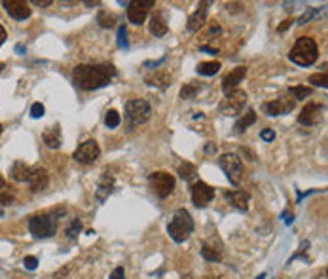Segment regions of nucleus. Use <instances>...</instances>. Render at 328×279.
<instances>
[{"label":"nucleus","mask_w":328,"mask_h":279,"mask_svg":"<svg viewBox=\"0 0 328 279\" xmlns=\"http://www.w3.org/2000/svg\"><path fill=\"white\" fill-rule=\"evenodd\" d=\"M116 76V68L112 65H78L74 68L72 80L76 87L84 91H93L99 87L110 84V80Z\"/></svg>","instance_id":"f257e3e1"},{"label":"nucleus","mask_w":328,"mask_h":279,"mask_svg":"<svg viewBox=\"0 0 328 279\" xmlns=\"http://www.w3.org/2000/svg\"><path fill=\"white\" fill-rule=\"evenodd\" d=\"M61 215H65V207L57 209L54 213H40V215H34L29 220V230L34 238H52L57 232V219Z\"/></svg>","instance_id":"f03ea898"},{"label":"nucleus","mask_w":328,"mask_h":279,"mask_svg":"<svg viewBox=\"0 0 328 279\" xmlns=\"http://www.w3.org/2000/svg\"><path fill=\"white\" fill-rule=\"evenodd\" d=\"M288 57H290V61L296 63V65L309 66V65H313L315 61H317V57H319V48H317L313 38L301 36V38L296 40L294 48L290 50Z\"/></svg>","instance_id":"7ed1b4c3"},{"label":"nucleus","mask_w":328,"mask_h":279,"mask_svg":"<svg viewBox=\"0 0 328 279\" xmlns=\"http://www.w3.org/2000/svg\"><path fill=\"white\" fill-rule=\"evenodd\" d=\"M169 236L176 241V243H182L190 238V234L194 232V220H192V215L186 211V209H179L174 211L173 219L167 226Z\"/></svg>","instance_id":"20e7f679"},{"label":"nucleus","mask_w":328,"mask_h":279,"mask_svg":"<svg viewBox=\"0 0 328 279\" xmlns=\"http://www.w3.org/2000/svg\"><path fill=\"white\" fill-rule=\"evenodd\" d=\"M150 114H152V108L144 99H131L125 105V120H128V126L131 129L148 122Z\"/></svg>","instance_id":"39448f33"},{"label":"nucleus","mask_w":328,"mask_h":279,"mask_svg":"<svg viewBox=\"0 0 328 279\" xmlns=\"http://www.w3.org/2000/svg\"><path fill=\"white\" fill-rule=\"evenodd\" d=\"M218 166L224 171V175L228 177L232 184H239L243 179V161L239 159L237 154H222L218 159Z\"/></svg>","instance_id":"423d86ee"},{"label":"nucleus","mask_w":328,"mask_h":279,"mask_svg":"<svg viewBox=\"0 0 328 279\" xmlns=\"http://www.w3.org/2000/svg\"><path fill=\"white\" fill-rule=\"evenodd\" d=\"M245 103H247V93L243 89H234L226 93V99L220 103V112L224 116H237L243 112Z\"/></svg>","instance_id":"0eeeda50"},{"label":"nucleus","mask_w":328,"mask_h":279,"mask_svg":"<svg viewBox=\"0 0 328 279\" xmlns=\"http://www.w3.org/2000/svg\"><path fill=\"white\" fill-rule=\"evenodd\" d=\"M150 184L158 198H167L174 188V177L165 171H156L150 175Z\"/></svg>","instance_id":"6e6552de"},{"label":"nucleus","mask_w":328,"mask_h":279,"mask_svg":"<svg viewBox=\"0 0 328 279\" xmlns=\"http://www.w3.org/2000/svg\"><path fill=\"white\" fill-rule=\"evenodd\" d=\"M154 0H135V2H129L128 8V17L133 25H142L144 19H146L150 8H154Z\"/></svg>","instance_id":"1a4fd4ad"},{"label":"nucleus","mask_w":328,"mask_h":279,"mask_svg":"<svg viewBox=\"0 0 328 279\" xmlns=\"http://www.w3.org/2000/svg\"><path fill=\"white\" fill-rule=\"evenodd\" d=\"M214 198V188L209 186L207 182L203 180H195L192 184V201H194L197 207H205L209 205Z\"/></svg>","instance_id":"9d476101"},{"label":"nucleus","mask_w":328,"mask_h":279,"mask_svg":"<svg viewBox=\"0 0 328 279\" xmlns=\"http://www.w3.org/2000/svg\"><path fill=\"white\" fill-rule=\"evenodd\" d=\"M100 154V148L99 145L95 143V141H86V143H82L78 148H76V152H74V159L78 161V164H93L95 159L99 158Z\"/></svg>","instance_id":"9b49d317"},{"label":"nucleus","mask_w":328,"mask_h":279,"mask_svg":"<svg viewBox=\"0 0 328 279\" xmlns=\"http://www.w3.org/2000/svg\"><path fill=\"white\" fill-rule=\"evenodd\" d=\"M296 101L288 99V97H279V99H273L266 103L262 106V110L268 114V116H281V114H288L290 110H294Z\"/></svg>","instance_id":"f8f14e48"},{"label":"nucleus","mask_w":328,"mask_h":279,"mask_svg":"<svg viewBox=\"0 0 328 279\" xmlns=\"http://www.w3.org/2000/svg\"><path fill=\"white\" fill-rule=\"evenodd\" d=\"M322 118V106L317 105V103H309V105L304 106V110L298 116V122L304 124V126H315L319 124Z\"/></svg>","instance_id":"ddd939ff"},{"label":"nucleus","mask_w":328,"mask_h":279,"mask_svg":"<svg viewBox=\"0 0 328 279\" xmlns=\"http://www.w3.org/2000/svg\"><path fill=\"white\" fill-rule=\"evenodd\" d=\"M2 6L6 8V12L14 17V19H27L31 15V8L27 2L23 0H4Z\"/></svg>","instance_id":"4468645a"},{"label":"nucleus","mask_w":328,"mask_h":279,"mask_svg":"<svg viewBox=\"0 0 328 279\" xmlns=\"http://www.w3.org/2000/svg\"><path fill=\"white\" fill-rule=\"evenodd\" d=\"M245 76H247V66H235L234 71L222 80V89H224V93H230L234 91V89H237V86L241 84V80L245 78Z\"/></svg>","instance_id":"2eb2a0df"},{"label":"nucleus","mask_w":328,"mask_h":279,"mask_svg":"<svg viewBox=\"0 0 328 279\" xmlns=\"http://www.w3.org/2000/svg\"><path fill=\"white\" fill-rule=\"evenodd\" d=\"M207 6H209L207 2H201L199 6H197V10L190 15V19H188V31L195 33V31H199L201 27L205 25V21H207Z\"/></svg>","instance_id":"dca6fc26"},{"label":"nucleus","mask_w":328,"mask_h":279,"mask_svg":"<svg viewBox=\"0 0 328 279\" xmlns=\"http://www.w3.org/2000/svg\"><path fill=\"white\" fill-rule=\"evenodd\" d=\"M49 184V177H47L46 169H36L33 171L31 179H29V186H31V192H42L46 190Z\"/></svg>","instance_id":"f3484780"},{"label":"nucleus","mask_w":328,"mask_h":279,"mask_svg":"<svg viewBox=\"0 0 328 279\" xmlns=\"http://www.w3.org/2000/svg\"><path fill=\"white\" fill-rule=\"evenodd\" d=\"M10 175H12V179H14V180H19V182H23V180L31 179L33 169H31L27 164H23V161H15L14 166H12V169H10Z\"/></svg>","instance_id":"a211bd4d"},{"label":"nucleus","mask_w":328,"mask_h":279,"mask_svg":"<svg viewBox=\"0 0 328 279\" xmlns=\"http://www.w3.org/2000/svg\"><path fill=\"white\" fill-rule=\"evenodd\" d=\"M42 139H44L46 146H49V148H59V146H61V129H59V126L55 124L52 129H46V131L42 133Z\"/></svg>","instance_id":"6ab92c4d"},{"label":"nucleus","mask_w":328,"mask_h":279,"mask_svg":"<svg viewBox=\"0 0 328 279\" xmlns=\"http://www.w3.org/2000/svg\"><path fill=\"white\" fill-rule=\"evenodd\" d=\"M112 186H114V179H112L108 173H105V175L100 177L99 190H97V199H99V201H105V198L112 192Z\"/></svg>","instance_id":"aec40b11"},{"label":"nucleus","mask_w":328,"mask_h":279,"mask_svg":"<svg viewBox=\"0 0 328 279\" xmlns=\"http://www.w3.org/2000/svg\"><path fill=\"white\" fill-rule=\"evenodd\" d=\"M226 198L232 201V205H235L237 209H241V211H247L248 207V194L247 192H241V190H237V192H228L226 194Z\"/></svg>","instance_id":"412c9836"},{"label":"nucleus","mask_w":328,"mask_h":279,"mask_svg":"<svg viewBox=\"0 0 328 279\" xmlns=\"http://www.w3.org/2000/svg\"><path fill=\"white\" fill-rule=\"evenodd\" d=\"M150 33L154 34V36L167 34V23H165V19L161 15H152V19H150Z\"/></svg>","instance_id":"4be33fe9"},{"label":"nucleus","mask_w":328,"mask_h":279,"mask_svg":"<svg viewBox=\"0 0 328 279\" xmlns=\"http://www.w3.org/2000/svg\"><path fill=\"white\" fill-rule=\"evenodd\" d=\"M255 122H256V112L255 110H248L245 116H241V118L237 120V124H235V127H234L235 133H243L248 126H253Z\"/></svg>","instance_id":"5701e85b"},{"label":"nucleus","mask_w":328,"mask_h":279,"mask_svg":"<svg viewBox=\"0 0 328 279\" xmlns=\"http://www.w3.org/2000/svg\"><path fill=\"white\" fill-rule=\"evenodd\" d=\"M195 71L199 74H203V76H213V74H216L220 71V63H218V61H205V63H199Z\"/></svg>","instance_id":"b1692460"},{"label":"nucleus","mask_w":328,"mask_h":279,"mask_svg":"<svg viewBox=\"0 0 328 279\" xmlns=\"http://www.w3.org/2000/svg\"><path fill=\"white\" fill-rule=\"evenodd\" d=\"M148 86H158V87H165L171 82V76L165 73H154L152 76H148L146 78Z\"/></svg>","instance_id":"393cba45"},{"label":"nucleus","mask_w":328,"mask_h":279,"mask_svg":"<svg viewBox=\"0 0 328 279\" xmlns=\"http://www.w3.org/2000/svg\"><path fill=\"white\" fill-rule=\"evenodd\" d=\"M201 254H203V259L209 260V262H220L222 260V252L218 251V249H214V247L207 245V243L201 249Z\"/></svg>","instance_id":"a878e982"},{"label":"nucleus","mask_w":328,"mask_h":279,"mask_svg":"<svg viewBox=\"0 0 328 279\" xmlns=\"http://www.w3.org/2000/svg\"><path fill=\"white\" fill-rule=\"evenodd\" d=\"M195 166H192V164H188V161H184V164H181L179 166V175H181L184 180H194L195 177Z\"/></svg>","instance_id":"bb28decb"},{"label":"nucleus","mask_w":328,"mask_h":279,"mask_svg":"<svg viewBox=\"0 0 328 279\" xmlns=\"http://www.w3.org/2000/svg\"><path fill=\"white\" fill-rule=\"evenodd\" d=\"M290 93L294 95V101H301L311 95V89L306 86H294V87H290Z\"/></svg>","instance_id":"cd10ccee"},{"label":"nucleus","mask_w":328,"mask_h":279,"mask_svg":"<svg viewBox=\"0 0 328 279\" xmlns=\"http://www.w3.org/2000/svg\"><path fill=\"white\" fill-rule=\"evenodd\" d=\"M97 21H99L103 27H108V29H110V27H114V23H116V15L114 13H108V12H100Z\"/></svg>","instance_id":"c85d7f7f"},{"label":"nucleus","mask_w":328,"mask_h":279,"mask_svg":"<svg viewBox=\"0 0 328 279\" xmlns=\"http://www.w3.org/2000/svg\"><path fill=\"white\" fill-rule=\"evenodd\" d=\"M309 84H313V86H317V87H326L328 86L326 73L311 74V76H309Z\"/></svg>","instance_id":"c756f323"},{"label":"nucleus","mask_w":328,"mask_h":279,"mask_svg":"<svg viewBox=\"0 0 328 279\" xmlns=\"http://www.w3.org/2000/svg\"><path fill=\"white\" fill-rule=\"evenodd\" d=\"M120 114H118V110H108L107 112V118H105V124H107L108 127H118L120 126Z\"/></svg>","instance_id":"7c9ffc66"},{"label":"nucleus","mask_w":328,"mask_h":279,"mask_svg":"<svg viewBox=\"0 0 328 279\" xmlns=\"http://www.w3.org/2000/svg\"><path fill=\"white\" fill-rule=\"evenodd\" d=\"M80 230H82V222L78 219H74V220H70V224H68V228H67V236L70 239H74L78 234H80Z\"/></svg>","instance_id":"2f4dec72"},{"label":"nucleus","mask_w":328,"mask_h":279,"mask_svg":"<svg viewBox=\"0 0 328 279\" xmlns=\"http://www.w3.org/2000/svg\"><path fill=\"white\" fill-rule=\"evenodd\" d=\"M118 46L120 48H128V29H125V25H121L120 29H118Z\"/></svg>","instance_id":"473e14b6"},{"label":"nucleus","mask_w":328,"mask_h":279,"mask_svg":"<svg viewBox=\"0 0 328 279\" xmlns=\"http://www.w3.org/2000/svg\"><path fill=\"white\" fill-rule=\"evenodd\" d=\"M195 93H197V86H192V84H186V86L181 89V97L182 99H192Z\"/></svg>","instance_id":"72a5a7b5"},{"label":"nucleus","mask_w":328,"mask_h":279,"mask_svg":"<svg viewBox=\"0 0 328 279\" xmlns=\"http://www.w3.org/2000/svg\"><path fill=\"white\" fill-rule=\"evenodd\" d=\"M42 114H44V105L42 103H34L31 106V116L33 118H42Z\"/></svg>","instance_id":"f704fd0d"},{"label":"nucleus","mask_w":328,"mask_h":279,"mask_svg":"<svg viewBox=\"0 0 328 279\" xmlns=\"http://www.w3.org/2000/svg\"><path fill=\"white\" fill-rule=\"evenodd\" d=\"M260 139L266 141V143H271V141L275 139V131L273 129H264V131L260 133Z\"/></svg>","instance_id":"c9c22d12"},{"label":"nucleus","mask_w":328,"mask_h":279,"mask_svg":"<svg viewBox=\"0 0 328 279\" xmlns=\"http://www.w3.org/2000/svg\"><path fill=\"white\" fill-rule=\"evenodd\" d=\"M25 268H27V270H36V268H38V259L27 257V259H25Z\"/></svg>","instance_id":"e433bc0d"},{"label":"nucleus","mask_w":328,"mask_h":279,"mask_svg":"<svg viewBox=\"0 0 328 279\" xmlns=\"http://www.w3.org/2000/svg\"><path fill=\"white\" fill-rule=\"evenodd\" d=\"M315 13H319V12H317V10H309L308 13H304L300 19H298V25H304V23H308V21L311 19V17H313Z\"/></svg>","instance_id":"4c0bfd02"},{"label":"nucleus","mask_w":328,"mask_h":279,"mask_svg":"<svg viewBox=\"0 0 328 279\" xmlns=\"http://www.w3.org/2000/svg\"><path fill=\"white\" fill-rule=\"evenodd\" d=\"M110 279H125V272H123V268H116L114 272L110 273Z\"/></svg>","instance_id":"58836bf2"},{"label":"nucleus","mask_w":328,"mask_h":279,"mask_svg":"<svg viewBox=\"0 0 328 279\" xmlns=\"http://www.w3.org/2000/svg\"><path fill=\"white\" fill-rule=\"evenodd\" d=\"M52 4V0H33V6H40V8H47Z\"/></svg>","instance_id":"ea45409f"},{"label":"nucleus","mask_w":328,"mask_h":279,"mask_svg":"<svg viewBox=\"0 0 328 279\" xmlns=\"http://www.w3.org/2000/svg\"><path fill=\"white\" fill-rule=\"evenodd\" d=\"M6 38H8L6 29H4V27L0 25V46H2V44H4V42H6Z\"/></svg>","instance_id":"a19ab883"},{"label":"nucleus","mask_w":328,"mask_h":279,"mask_svg":"<svg viewBox=\"0 0 328 279\" xmlns=\"http://www.w3.org/2000/svg\"><path fill=\"white\" fill-rule=\"evenodd\" d=\"M292 23H294V21H292V19L283 21V25L279 27V33H285V31H287V29H288V27H290V25H292Z\"/></svg>","instance_id":"79ce46f5"},{"label":"nucleus","mask_w":328,"mask_h":279,"mask_svg":"<svg viewBox=\"0 0 328 279\" xmlns=\"http://www.w3.org/2000/svg\"><path fill=\"white\" fill-rule=\"evenodd\" d=\"M14 198L12 196H0V205H4V203H12Z\"/></svg>","instance_id":"37998d69"},{"label":"nucleus","mask_w":328,"mask_h":279,"mask_svg":"<svg viewBox=\"0 0 328 279\" xmlns=\"http://www.w3.org/2000/svg\"><path fill=\"white\" fill-rule=\"evenodd\" d=\"M199 50H201V52H207V53H211V55H216V53H218V50H213V48H209V46H201Z\"/></svg>","instance_id":"c03bdc74"},{"label":"nucleus","mask_w":328,"mask_h":279,"mask_svg":"<svg viewBox=\"0 0 328 279\" xmlns=\"http://www.w3.org/2000/svg\"><path fill=\"white\" fill-rule=\"evenodd\" d=\"M205 152H207V154H214V152H216V146H214L213 143H209V145L205 146Z\"/></svg>","instance_id":"a18cd8bd"},{"label":"nucleus","mask_w":328,"mask_h":279,"mask_svg":"<svg viewBox=\"0 0 328 279\" xmlns=\"http://www.w3.org/2000/svg\"><path fill=\"white\" fill-rule=\"evenodd\" d=\"M214 33H220V27H218V25L211 27V34H214Z\"/></svg>","instance_id":"49530a36"},{"label":"nucleus","mask_w":328,"mask_h":279,"mask_svg":"<svg viewBox=\"0 0 328 279\" xmlns=\"http://www.w3.org/2000/svg\"><path fill=\"white\" fill-rule=\"evenodd\" d=\"M4 184H6V180H4V177H2V175H0V190H2V188H4Z\"/></svg>","instance_id":"de8ad7c7"},{"label":"nucleus","mask_w":328,"mask_h":279,"mask_svg":"<svg viewBox=\"0 0 328 279\" xmlns=\"http://www.w3.org/2000/svg\"><path fill=\"white\" fill-rule=\"evenodd\" d=\"M256 279H266V273H260V275H258Z\"/></svg>","instance_id":"09e8293b"},{"label":"nucleus","mask_w":328,"mask_h":279,"mask_svg":"<svg viewBox=\"0 0 328 279\" xmlns=\"http://www.w3.org/2000/svg\"><path fill=\"white\" fill-rule=\"evenodd\" d=\"M2 71H4V63H0V73H2Z\"/></svg>","instance_id":"8fccbe9b"},{"label":"nucleus","mask_w":328,"mask_h":279,"mask_svg":"<svg viewBox=\"0 0 328 279\" xmlns=\"http://www.w3.org/2000/svg\"><path fill=\"white\" fill-rule=\"evenodd\" d=\"M182 279H194V277H192V275H186V277H182Z\"/></svg>","instance_id":"3c124183"},{"label":"nucleus","mask_w":328,"mask_h":279,"mask_svg":"<svg viewBox=\"0 0 328 279\" xmlns=\"http://www.w3.org/2000/svg\"><path fill=\"white\" fill-rule=\"evenodd\" d=\"M205 279H218V277H213V275H209V277H205Z\"/></svg>","instance_id":"603ef678"},{"label":"nucleus","mask_w":328,"mask_h":279,"mask_svg":"<svg viewBox=\"0 0 328 279\" xmlns=\"http://www.w3.org/2000/svg\"><path fill=\"white\" fill-rule=\"evenodd\" d=\"M2 129H4V127H2V124H0V133H2Z\"/></svg>","instance_id":"864d4df0"}]
</instances>
